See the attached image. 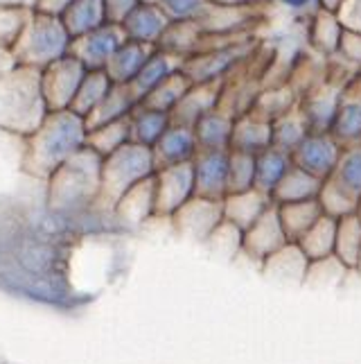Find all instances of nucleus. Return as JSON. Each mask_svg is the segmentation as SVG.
I'll list each match as a JSON object with an SVG mask.
<instances>
[{
    "mask_svg": "<svg viewBox=\"0 0 361 364\" xmlns=\"http://www.w3.org/2000/svg\"><path fill=\"white\" fill-rule=\"evenodd\" d=\"M86 120L74 111H50L39 129L25 138L23 170L48 181L68 159L86 147Z\"/></svg>",
    "mask_w": 361,
    "mask_h": 364,
    "instance_id": "obj_1",
    "label": "nucleus"
},
{
    "mask_svg": "<svg viewBox=\"0 0 361 364\" xmlns=\"http://www.w3.org/2000/svg\"><path fill=\"white\" fill-rule=\"evenodd\" d=\"M48 114L41 70L14 64L0 73V129L28 138Z\"/></svg>",
    "mask_w": 361,
    "mask_h": 364,
    "instance_id": "obj_2",
    "label": "nucleus"
},
{
    "mask_svg": "<svg viewBox=\"0 0 361 364\" xmlns=\"http://www.w3.org/2000/svg\"><path fill=\"white\" fill-rule=\"evenodd\" d=\"M102 156L84 147L48 179V202L55 213H77L95 204L102 181Z\"/></svg>",
    "mask_w": 361,
    "mask_h": 364,
    "instance_id": "obj_3",
    "label": "nucleus"
},
{
    "mask_svg": "<svg viewBox=\"0 0 361 364\" xmlns=\"http://www.w3.org/2000/svg\"><path fill=\"white\" fill-rule=\"evenodd\" d=\"M72 36L66 25L57 16H48L41 11H30L18 39L11 46V57L18 66H30L43 70L55 61L70 55Z\"/></svg>",
    "mask_w": 361,
    "mask_h": 364,
    "instance_id": "obj_4",
    "label": "nucleus"
},
{
    "mask_svg": "<svg viewBox=\"0 0 361 364\" xmlns=\"http://www.w3.org/2000/svg\"><path fill=\"white\" fill-rule=\"evenodd\" d=\"M154 174H156V163H154L152 147H145L138 143L122 145L102 161V181H99L95 206L113 213L118 199L129 188L154 177Z\"/></svg>",
    "mask_w": 361,
    "mask_h": 364,
    "instance_id": "obj_5",
    "label": "nucleus"
},
{
    "mask_svg": "<svg viewBox=\"0 0 361 364\" xmlns=\"http://www.w3.org/2000/svg\"><path fill=\"white\" fill-rule=\"evenodd\" d=\"M255 55L253 36H240L231 41H206L204 48L190 59H185L183 73L192 84H223L238 75L246 61Z\"/></svg>",
    "mask_w": 361,
    "mask_h": 364,
    "instance_id": "obj_6",
    "label": "nucleus"
},
{
    "mask_svg": "<svg viewBox=\"0 0 361 364\" xmlns=\"http://www.w3.org/2000/svg\"><path fill=\"white\" fill-rule=\"evenodd\" d=\"M194 197L192 163L160 168L154 174V218H172Z\"/></svg>",
    "mask_w": 361,
    "mask_h": 364,
    "instance_id": "obj_7",
    "label": "nucleus"
},
{
    "mask_svg": "<svg viewBox=\"0 0 361 364\" xmlns=\"http://www.w3.org/2000/svg\"><path fill=\"white\" fill-rule=\"evenodd\" d=\"M255 21H260V11L253 7H226L208 3L201 16L196 18V25L201 28L206 41H231L246 36Z\"/></svg>",
    "mask_w": 361,
    "mask_h": 364,
    "instance_id": "obj_8",
    "label": "nucleus"
},
{
    "mask_svg": "<svg viewBox=\"0 0 361 364\" xmlns=\"http://www.w3.org/2000/svg\"><path fill=\"white\" fill-rule=\"evenodd\" d=\"M86 75V68L72 55L50 64L41 70V89L50 111L70 109L77 89Z\"/></svg>",
    "mask_w": 361,
    "mask_h": 364,
    "instance_id": "obj_9",
    "label": "nucleus"
},
{
    "mask_svg": "<svg viewBox=\"0 0 361 364\" xmlns=\"http://www.w3.org/2000/svg\"><path fill=\"white\" fill-rule=\"evenodd\" d=\"M343 145L332 134H309L305 141L296 147L291 161L296 168L305 170L307 174L328 181L339 166Z\"/></svg>",
    "mask_w": 361,
    "mask_h": 364,
    "instance_id": "obj_10",
    "label": "nucleus"
},
{
    "mask_svg": "<svg viewBox=\"0 0 361 364\" xmlns=\"http://www.w3.org/2000/svg\"><path fill=\"white\" fill-rule=\"evenodd\" d=\"M343 84L345 82L321 80L316 86H312V89L298 97V111L303 114L312 134H330L334 116H337Z\"/></svg>",
    "mask_w": 361,
    "mask_h": 364,
    "instance_id": "obj_11",
    "label": "nucleus"
},
{
    "mask_svg": "<svg viewBox=\"0 0 361 364\" xmlns=\"http://www.w3.org/2000/svg\"><path fill=\"white\" fill-rule=\"evenodd\" d=\"M287 242L289 240L282 231L276 204H271L260 215V220H255L246 231H242V254L255 260L257 265H262L271 254H276Z\"/></svg>",
    "mask_w": 361,
    "mask_h": 364,
    "instance_id": "obj_12",
    "label": "nucleus"
},
{
    "mask_svg": "<svg viewBox=\"0 0 361 364\" xmlns=\"http://www.w3.org/2000/svg\"><path fill=\"white\" fill-rule=\"evenodd\" d=\"M172 220H174V227H177L179 235L188 237V240L206 242L210 233L221 224L223 208H221V202L194 195L190 202H185L177 213H174Z\"/></svg>",
    "mask_w": 361,
    "mask_h": 364,
    "instance_id": "obj_13",
    "label": "nucleus"
},
{
    "mask_svg": "<svg viewBox=\"0 0 361 364\" xmlns=\"http://www.w3.org/2000/svg\"><path fill=\"white\" fill-rule=\"evenodd\" d=\"M124 41V34L120 25L106 23L102 28H97L89 34H82L77 39H72L70 55L79 61L86 70H104L109 59Z\"/></svg>",
    "mask_w": 361,
    "mask_h": 364,
    "instance_id": "obj_14",
    "label": "nucleus"
},
{
    "mask_svg": "<svg viewBox=\"0 0 361 364\" xmlns=\"http://www.w3.org/2000/svg\"><path fill=\"white\" fill-rule=\"evenodd\" d=\"M228 152H196L194 168V195L221 202L228 195Z\"/></svg>",
    "mask_w": 361,
    "mask_h": 364,
    "instance_id": "obj_15",
    "label": "nucleus"
},
{
    "mask_svg": "<svg viewBox=\"0 0 361 364\" xmlns=\"http://www.w3.org/2000/svg\"><path fill=\"white\" fill-rule=\"evenodd\" d=\"M330 134L343 147L361 145V75L345 80Z\"/></svg>",
    "mask_w": 361,
    "mask_h": 364,
    "instance_id": "obj_16",
    "label": "nucleus"
},
{
    "mask_svg": "<svg viewBox=\"0 0 361 364\" xmlns=\"http://www.w3.org/2000/svg\"><path fill=\"white\" fill-rule=\"evenodd\" d=\"M167 25H170V18L163 14V9L158 7V3H143L140 0V3L129 11V16L120 23V30L124 34V39L156 48L160 39H163Z\"/></svg>",
    "mask_w": 361,
    "mask_h": 364,
    "instance_id": "obj_17",
    "label": "nucleus"
},
{
    "mask_svg": "<svg viewBox=\"0 0 361 364\" xmlns=\"http://www.w3.org/2000/svg\"><path fill=\"white\" fill-rule=\"evenodd\" d=\"M196 152H199V147H196L194 129L183 127V124H170L167 132L160 136L158 143L152 147L156 170L192 163Z\"/></svg>",
    "mask_w": 361,
    "mask_h": 364,
    "instance_id": "obj_18",
    "label": "nucleus"
},
{
    "mask_svg": "<svg viewBox=\"0 0 361 364\" xmlns=\"http://www.w3.org/2000/svg\"><path fill=\"white\" fill-rule=\"evenodd\" d=\"M223 93V84H192L190 91L181 97V102L172 109V124L194 127V124L208 116L210 111L219 109Z\"/></svg>",
    "mask_w": 361,
    "mask_h": 364,
    "instance_id": "obj_19",
    "label": "nucleus"
},
{
    "mask_svg": "<svg viewBox=\"0 0 361 364\" xmlns=\"http://www.w3.org/2000/svg\"><path fill=\"white\" fill-rule=\"evenodd\" d=\"M183 64H185V59L172 55V53H165V50H160V48H154V53L149 55L140 73L135 75V80L129 84V89L133 91L135 97H138V102H143L156 86L170 80L174 73L183 70Z\"/></svg>",
    "mask_w": 361,
    "mask_h": 364,
    "instance_id": "obj_20",
    "label": "nucleus"
},
{
    "mask_svg": "<svg viewBox=\"0 0 361 364\" xmlns=\"http://www.w3.org/2000/svg\"><path fill=\"white\" fill-rule=\"evenodd\" d=\"M273 204V199L269 195H265L257 188H251V191L244 193H233L221 199V208H223V220L235 224L240 231H246L255 220H260V215Z\"/></svg>",
    "mask_w": 361,
    "mask_h": 364,
    "instance_id": "obj_21",
    "label": "nucleus"
},
{
    "mask_svg": "<svg viewBox=\"0 0 361 364\" xmlns=\"http://www.w3.org/2000/svg\"><path fill=\"white\" fill-rule=\"evenodd\" d=\"M271 147V122L257 118L255 114H242L233 122L231 152H242L257 156Z\"/></svg>",
    "mask_w": 361,
    "mask_h": 364,
    "instance_id": "obj_22",
    "label": "nucleus"
},
{
    "mask_svg": "<svg viewBox=\"0 0 361 364\" xmlns=\"http://www.w3.org/2000/svg\"><path fill=\"white\" fill-rule=\"evenodd\" d=\"M113 215L124 227H140L143 222L154 218V177L135 183L124 193L113 208Z\"/></svg>",
    "mask_w": 361,
    "mask_h": 364,
    "instance_id": "obj_23",
    "label": "nucleus"
},
{
    "mask_svg": "<svg viewBox=\"0 0 361 364\" xmlns=\"http://www.w3.org/2000/svg\"><path fill=\"white\" fill-rule=\"evenodd\" d=\"M235 118L221 109L210 111L194 124V138L199 152H228Z\"/></svg>",
    "mask_w": 361,
    "mask_h": 364,
    "instance_id": "obj_24",
    "label": "nucleus"
},
{
    "mask_svg": "<svg viewBox=\"0 0 361 364\" xmlns=\"http://www.w3.org/2000/svg\"><path fill=\"white\" fill-rule=\"evenodd\" d=\"M138 105H140L138 97L133 95V91L129 89V86L113 84L102 102H99L91 114L86 116V127L95 129V127H102V124L127 120L131 116V111Z\"/></svg>",
    "mask_w": 361,
    "mask_h": 364,
    "instance_id": "obj_25",
    "label": "nucleus"
},
{
    "mask_svg": "<svg viewBox=\"0 0 361 364\" xmlns=\"http://www.w3.org/2000/svg\"><path fill=\"white\" fill-rule=\"evenodd\" d=\"M152 53H154V48L124 39L120 43V48L113 53V57L109 59L104 70L113 84L129 86L135 80V75L140 73V68L145 66V61L149 59Z\"/></svg>",
    "mask_w": 361,
    "mask_h": 364,
    "instance_id": "obj_26",
    "label": "nucleus"
},
{
    "mask_svg": "<svg viewBox=\"0 0 361 364\" xmlns=\"http://www.w3.org/2000/svg\"><path fill=\"white\" fill-rule=\"evenodd\" d=\"M260 267H262L269 279H276L282 283H305L309 260L303 256V251L298 249L296 242H287L276 254H271Z\"/></svg>",
    "mask_w": 361,
    "mask_h": 364,
    "instance_id": "obj_27",
    "label": "nucleus"
},
{
    "mask_svg": "<svg viewBox=\"0 0 361 364\" xmlns=\"http://www.w3.org/2000/svg\"><path fill=\"white\" fill-rule=\"evenodd\" d=\"M278 218H280L282 231H284V235H287V240L298 242L323 218V210H321L318 199H307V202L280 204Z\"/></svg>",
    "mask_w": 361,
    "mask_h": 364,
    "instance_id": "obj_28",
    "label": "nucleus"
},
{
    "mask_svg": "<svg viewBox=\"0 0 361 364\" xmlns=\"http://www.w3.org/2000/svg\"><path fill=\"white\" fill-rule=\"evenodd\" d=\"M170 124H172V118H170V114H165V111L138 105L129 116L131 143L154 147L158 143V138L167 132Z\"/></svg>",
    "mask_w": 361,
    "mask_h": 364,
    "instance_id": "obj_29",
    "label": "nucleus"
},
{
    "mask_svg": "<svg viewBox=\"0 0 361 364\" xmlns=\"http://www.w3.org/2000/svg\"><path fill=\"white\" fill-rule=\"evenodd\" d=\"M294 168L291 154L282 152V149L269 147L262 154L255 156V188L265 195H273V191L280 186L284 174Z\"/></svg>",
    "mask_w": 361,
    "mask_h": 364,
    "instance_id": "obj_30",
    "label": "nucleus"
},
{
    "mask_svg": "<svg viewBox=\"0 0 361 364\" xmlns=\"http://www.w3.org/2000/svg\"><path fill=\"white\" fill-rule=\"evenodd\" d=\"M296 107H298V93L291 89V84L284 82L278 86H269V89H260L251 107V114L267 122H273L282 118L284 114H289V111H294Z\"/></svg>",
    "mask_w": 361,
    "mask_h": 364,
    "instance_id": "obj_31",
    "label": "nucleus"
},
{
    "mask_svg": "<svg viewBox=\"0 0 361 364\" xmlns=\"http://www.w3.org/2000/svg\"><path fill=\"white\" fill-rule=\"evenodd\" d=\"M204 32L196 25V21H185V23H170L163 34V39L156 48L172 53L181 59H190L204 48Z\"/></svg>",
    "mask_w": 361,
    "mask_h": 364,
    "instance_id": "obj_32",
    "label": "nucleus"
},
{
    "mask_svg": "<svg viewBox=\"0 0 361 364\" xmlns=\"http://www.w3.org/2000/svg\"><path fill=\"white\" fill-rule=\"evenodd\" d=\"M321 186L323 181L312 177V174H307L305 170L301 168H291L287 174H284V179L280 181V186L273 191L271 199L273 204H294V202H307V199H316L318 193H321Z\"/></svg>",
    "mask_w": 361,
    "mask_h": 364,
    "instance_id": "obj_33",
    "label": "nucleus"
},
{
    "mask_svg": "<svg viewBox=\"0 0 361 364\" xmlns=\"http://www.w3.org/2000/svg\"><path fill=\"white\" fill-rule=\"evenodd\" d=\"M61 21H64L72 39H77L82 34H89L109 23L102 0H74L66 9V14L61 16Z\"/></svg>",
    "mask_w": 361,
    "mask_h": 364,
    "instance_id": "obj_34",
    "label": "nucleus"
},
{
    "mask_svg": "<svg viewBox=\"0 0 361 364\" xmlns=\"http://www.w3.org/2000/svg\"><path fill=\"white\" fill-rule=\"evenodd\" d=\"M334 237H337V220L323 215L296 245L309 262H316L334 256Z\"/></svg>",
    "mask_w": 361,
    "mask_h": 364,
    "instance_id": "obj_35",
    "label": "nucleus"
},
{
    "mask_svg": "<svg viewBox=\"0 0 361 364\" xmlns=\"http://www.w3.org/2000/svg\"><path fill=\"white\" fill-rule=\"evenodd\" d=\"M309 134L312 132H309L303 114L296 107L294 111H289V114H284L282 118L271 122V147L282 149V152H287V154H294L296 147L301 145Z\"/></svg>",
    "mask_w": 361,
    "mask_h": 364,
    "instance_id": "obj_36",
    "label": "nucleus"
},
{
    "mask_svg": "<svg viewBox=\"0 0 361 364\" xmlns=\"http://www.w3.org/2000/svg\"><path fill=\"white\" fill-rule=\"evenodd\" d=\"M111 86H113V82H111L106 70H86L84 80L77 89V95H74L72 105H70V111H74V114L86 120V116H89L91 111L106 97Z\"/></svg>",
    "mask_w": 361,
    "mask_h": 364,
    "instance_id": "obj_37",
    "label": "nucleus"
},
{
    "mask_svg": "<svg viewBox=\"0 0 361 364\" xmlns=\"http://www.w3.org/2000/svg\"><path fill=\"white\" fill-rule=\"evenodd\" d=\"M361 251V222L357 215L337 220V237H334V258L345 269H355V262Z\"/></svg>",
    "mask_w": 361,
    "mask_h": 364,
    "instance_id": "obj_38",
    "label": "nucleus"
},
{
    "mask_svg": "<svg viewBox=\"0 0 361 364\" xmlns=\"http://www.w3.org/2000/svg\"><path fill=\"white\" fill-rule=\"evenodd\" d=\"M131 143V132H129V118L127 120H118L111 124H102V127L89 129L86 134V147L93 149L95 154L106 159L109 154H113L116 149L122 145Z\"/></svg>",
    "mask_w": 361,
    "mask_h": 364,
    "instance_id": "obj_39",
    "label": "nucleus"
},
{
    "mask_svg": "<svg viewBox=\"0 0 361 364\" xmlns=\"http://www.w3.org/2000/svg\"><path fill=\"white\" fill-rule=\"evenodd\" d=\"M343 193L355 197L357 202L361 199V145H348L343 147L339 166L330 177Z\"/></svg>",
    "mask_w": 361,
    "mask_h": 364,
    "instance_id": "obj_40",
    "label": "nucleus"
},
{
    "mask_svg": "<svg viewBox=\"0 0 361 364\" xmlns=\"http://www.w3.org/2000/svg\"><path fill=\"white\" fill-rule=\"evenodd\" d=\"M341 36H343V28L334 11H328V9L314 11L312 28H309V39H312V43L321 53H328V55L337 53Z\"/></svg>",
    "mask_w": 361,
    "mask_h": 364,
    "instance_id": "obj_41",
    "label": "nucleus"
},
{
    "mask_svg": "<svg viewBox=\"0 0 361 364\" xmlns=\"http://www.w3.org/2000/svg\"><path fill=\"white\" fill-rule=\"evenodd\" d=\"M190 86H192V82L188 80V75H185L183 70H179L160 86H156V89L149 93L140 105L165 111V114H172V109L181 102V97L190 91Z\"/></svg>",
    "mask_w": 361,
    "mask_h": 364,
    "instance_id": "obj_42",
    "label": "nucleus"
},
{
    "mask_svg": "<svg viewBox=\"0 0 361 364\" xmlns=\"http://www.w3.org/2000/svg\"><path fill=\"white\" fill-rule=\"evenodd\" d=\"M318 204H321V210L323 215H328L332 220H341V218H348L352 215L357 210V199L350 197L348 193H343L341 188L334 183V181H323L321 186V193H318Z\"/></svg>",
    "mask_w": 361,
    "mask_h": 364,
    "instance_id": "obj_43",
    "label": "nucleus"
},
{
    "mask_svg": "<svg viewBox=\"0 0 361 364\" xmlns=\"http://www.w3.org/2000/svg\"><path fill=\"white\" fill-rule=\"evenodd\" d=\"M255 188V156L231 152L228 159V195Z\"/></svg>",
    "mask_w": 361,
    "mask_h": 364,
    "instance_id": "obj_44",
    "label": "nucleus"
},
{
    "mask_svg": "<svg viewBox=\"0 0 361 364\" xmlns=\"http://www.w3.org/2000/svg\"><path fill=\"white\" fill-rule=\"evenodd\" d=\"M206 245L219 256H233L235 258V254H242V231L235 227V224L221 220L219 227L210 233Z\"/></svg>",
    "mask_w": 361,
    "mask_h": 364,
    "instance_id": "obj_45",
    "label": "nucleus"
},
{
    "mask_svg": "<svg viewBox=\"0 0 361 364\" xmlns=\"http://www.w3.org/2000/svg\"><path fill=\"white\" fill-rule=\"evenodd\" d=\"M32 9L0 5V50H11Z\"/></svg>",
    "mask_w": 361,
    "mask_h": 364,
    "instance_id": "obj_46",
    "label": "nucleus"
},
{
    "mask_svg": "<svg viewBox=\"0 0 361 364\" xmlns=\"http://www.w3.org/2000/svg\"><path fill=\"white\" fill-rule=\"evenodd\" d=\"M208 0H158V7L170 18V23L196 21L206 9Z\"/></svg>",
    "mask_w": 361,
    "mask_h": 364,
    "instance_id": "obj_47",
    "label": "nucleus"
},
{
    "mask_svg": "<svg viewBox=\"0 0 361 364\" xmlns=\"http://www.w3.org/2000/svg\"><path fill=\"white\" fill-rule=\"evenodd\" d=\"M337 18L345 32H357L361 34V0H341L337 7Z\"/></svg>",
    "mask_w": 361,
    "mask_h": 364,
    "instance_id": "obj_48",
    "label": "nucleus"
},
{
    "mask_svg": "<svg viewBox=\"0 0 361 364\" xmlns=\"http://www.w3.org/2000/svg\"><path fill=\"white\" fill-rule=\"evenodd\" d=\"M102 3H104V11H106V21L120 25L140 0H102Z\"/></svg>",
    "mask_w": 361,
    "mask_h": 364,
    "instance_id": "obj_49",
    "label": "nucleus"
},
{
    "mask_svg": "<svg viewBox=\"0 0 361 364\" xmlns=\"http://www.w3.org/2000/svg\"><path fill=\"white\" fill-rule=\"evenodd\" d=\"M337 53L348 59V61H355V64H361V34L357 32H345L341 36V43Z\"/></svg>",
    "mask_w": 361,
    "mask_h": 364,
    "instance_id": "obj_50",
    "label": "nucleus"
},
{
    "mask_svg": "<svg viewBox=\"0 0 361 364\" xmlns=\"http://www.w3.org/2000/svg\"><path fill=\"white\" fill-rule=\"evenodd\" d=\"M72 3H74V0H34V9L32 11H41V14L61 18Z\"/></svg>",
    "mask_w": 361,
    "mask_h": 364,
    "instance_id": "obj_51",
    "label": "nucleus"
},
{
    "mask_svg": "<svg viewBox=\"0 0 361 364\" xmlns=\"http://www.w3.org/2000/svg\"><path fill=\"white\" fill-rule=\"evenodd\" d=\"M278 5L289 11H296V14H314V11L321 9L318 0H278Z\"/></svg>",
    "mask_w": 361,
    "mask_h": 364,
    "instance_id": "obj_52",
    "label": "nucleus"
},
{
    "mask_svg": "<svg viewBox=\"0 0 361 364\" xmlns=\"http://www.w3.org/2000/svg\"><path fill=\"white\" fill-rule=\"evenodd\" d=\"M5 7H21V9H34V0H0Z\"/></svg>",
    "mask_w": 361,
    "mask_h": 364,
    "instance_id": "obj_53",
    "label": "nucleus"
},
{
    "mask_svg": "<svg viewBox=\"0 0 361 364\" xmlns=\"http://www.w3.org/2000/svg\"><path fill=\"white\" fill-rule=\"evenodd\" d=\"M213 5H226V7H248L246 0H208Z\"/></svg>",
    "mask_w": 361,
    "mask_h": 364,
    "instance_id": "obj_54",
    "label": "nucleus"
},
{
    "mask_svg": "<svg viewBox=\"0 0 361 364\" xmlns=\"http://www.w3.org/2000/svg\"><path fill=\"white\" fill-rule=\"evenodd\" d=\"M278 0H246V5L248 7H253V9H262V7H267V5H276Z\"/></svg>",
    "mask_w": 361,
    "mask_h": 364,
    "instance_id": "obj_55",
    "label": "nucleus"
},
{
    "mask_svg": "<svg viewBox=\"0 0 361 364\" xmlns=\"http://www.w3.org/2000/svg\"><path fill=\"white\" fill-rule=\"evenodd\" d=\"M352 272H357L359 274V279H361V251H359V258H357V262H355V269Z\"/></svg>",
    "mask_w": 361,
    "mask_h": 364,
    "instance_id": "obj_56",
    "label": "nucleus"
},
{
    "mask_svg": "<svg viewBox=\"0 0 361 364\" xmlns=\"http://www.w3.org/2000/svg\"><path fill=\"white\" fill-rule=\"evenodd\" d=\"M355 215H357V220L361 222V199H359V202H357V210H355Z\"/></svg>",
    "mask_w": 361,
    "mask_h": 364,
    "instance_id": "obj_57",
    "label": "nucleus"
},
{
    "mask_svg": "<svg viewBox=\"0 0 361 364\" xmlns=\"http://www.w3.org/2000/svg\"><path fill=\"white\" fill-rule=\"evenodd\" d=\"M143 3H158V0H143Z\"/></svg>",
    "mask_w": 361,
    "mask_h": 364,
    "instance_id": "obj_58",
    "label": "nucleus"
}]
</instances>
